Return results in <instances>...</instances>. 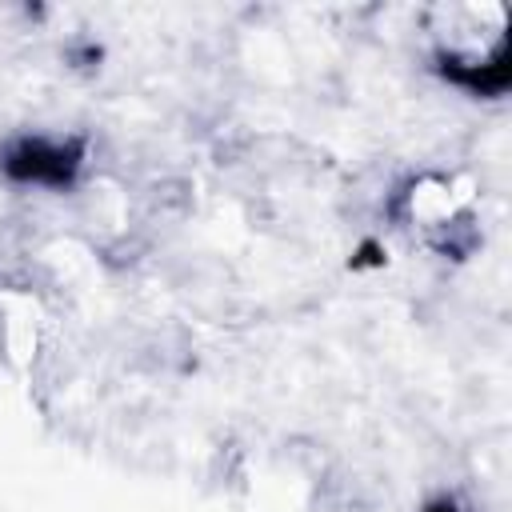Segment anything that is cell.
<instances>
[{
    "instance_id": "obj_1",
    "label": "cell",
    "mask_w": 512,
    "mask_h": 512,
    "mask_svg": "<svg viewBox=\"0 0 512 512\" xmlns=\"http://www.w3.org/2000/svg\"><path fill=\"white\" fill-rule=\"evenodd\" d=\"M80 168V148L76 144H52V140H20L4 156V172L20 184H68Z\"/></svg>"
},
{
    "instance_id": "obj_2",
    "label": "cell",
    "mask_w": 512,
    "mask_h": 512,
    "mask_svg": "<svg viewBox=\"0 0 512 512\" xmlns=\"http://www.w3.org/2000/svg\"><path fill=\"white\" fill-rule=\"evenodd\" d=\"M444 76L464 84L476 96H500L508 88V44H500L492 52V60H484V64H460V60L444 56Z\"/></svg>"
},
{
    "instance_id": "obj_3",
    "label": "cell",
    "mask_w": 512,
    "mask_h": 512,
    "mask_svg": "<svg viewBox=\"0 0 512 512\" xmlns=\"http://www.w3.org/2000/svg\"><path fill=\"white\" fill-rule=\"evenodd\" d=\"M424 512H460V508H456L452 500H432V504H428Z\"/></svg>"
}]
</instances>
